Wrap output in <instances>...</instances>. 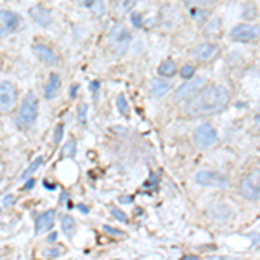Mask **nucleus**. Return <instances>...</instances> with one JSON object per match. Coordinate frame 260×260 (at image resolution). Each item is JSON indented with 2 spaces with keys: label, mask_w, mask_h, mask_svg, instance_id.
<instances>
[{
  "label": "nucleus",
  "mask_w": 260,
  "mask_h": 260,
  "mask_svg": "<svg viewBox=\"0 0 260 260\" xmlns=\"http://www.w3.org/2000/svg\"><path fill=\"white\" fill-rule=\"evenodd\" d=\"M132 196H121L120 198V203H125V205H128V203H132Z\"/></svg>",
  "instance_id": "obj_37"
},
{
  "label": "nucleus",
  "mask_w": 260,
  "mask_h": 260,
  "mask_svg": "<svg viewBox=\"0 0 260 260\" xmlns=\"http://www.w3.org/2000/svg\"><path fill=\"white\" fill-rule=\"evenodd\" d=\"M219 45L212 44V42H203V44L196 45L194 50H192V57L200 62H208L212 61L213 57H217L219 54Z\"/></svg>",
  "instance_id": "obj_10"
},
{
  "label": "nucleus",
  "mask_w": 260,
  "mask_h": 260,
  "mask_svg": "<svg viewBox=\"0 0 260 260\" xmlns=\"http://www.w3.org/2000/svg\"><path fill=\"white\" fill-rule=\"evenodd\" d=\"M42 163H44V158H42V156H39V158H35V160H33V163H31V165H30V167H28V169H26V170H24V172H23V174H21V180L28 179V177H30V175H31V174H35V172H37V170H39V169H40V167H42Z\"/></svg>",
  "instance_id": "obj_21"
},
{
  "label": "nucleus",
  "mask_w": 260,
  "mask_h": 260,
  "mask_svg": "<svg viewBox=\"0 0 260 260\" xmlns=\"http://www.w3.org/2000/svg\"><path fill=\"white\" fill-rule=\"evenodd\" d=\"M137 4H139V0H118V2H116V7H115L116 14L123 18V16H127L128 12H132L136 9Z\"/></svg>",
  "instance_id": "obj_19"
},
{
  "label": "nucleus",
  "mask_w": 260,
  "mask_h": 260,
  "mask_svg": "<svg viewBox=\"0 0 260 260\" xmlns=\"http://www.w3.org/2000/svg\"><path fill=\"white\" fill-rule=\"evenodd\" d=\"M219 139V134L213 125L210 123H201L198 128L194 130V144L200 149H207L213 146Z\"/></svg>",
  "instance_id": "obj_6"
},
{
  "label": "nucleus",
  "mask_w": 260,
  "mask_h": 260,
  "mask_svg": "<svg viewBox=\"0 0 260 260\" xmlns=\"http://www.w3.org/2000/svg\"><path fill=\"white\" fill-rule=\"evenodd\" d=\"M98 89H99V82H92V83H90V90H92V94H95V92H98Z\"/></svg>",
  "instance_id": "obj_38"
},
{
  "label": "nucleus",
  "mask_w": 260,
  "mask_h": 260,
  "mask_svg": "<svg viewBox=\"0 0 260 260\" xmlns=\"http://www.w3.org/2000/svg\"><path fill=\"white\" fill-rule=\"evenodd\" d=\"M231 101L228 89L220 85H205L200 92L187 99L184 113L191 118H201V116L215 115L224 111Z\"/></svg>",
  "instance_id": "obj_1"
},
{
  "label": "nucleus",
  "mask_w": 260,
  "mask_h": 260,
  "mask_svg": "<svg viewBox=\"0 0 260 260\" xmlns=\"http://www.w3.org/2000/svg\"><path fill=\"white\" fill-rule=\"evenodd\" d=\"M59 89H61V78L57 73H52L49 77V82L44 89V98L45 99H54L57 94H59Z\"/></svg>",
  "instance_id": "obj_16"
},
{
  "label": "nucleus",
  "mask_w": 260,
  "mask_h": 260,
  "mask_svg": "<svg viewBox=\"0 0 260 260\" xmlns=\"http://www.w3.org/2000/svg\"><path fill=\"white\" fill-rule=\"evenodd\" d=\"M90 11L94 12L95 16H99V18H101V16H103L104 12H106V6H104V2H103V0H95V2L92 4Z\"/></svg>",
  "instance_id": "obj_27"
},
{
  "label": "nucleus",
  "mask_w": 260,
  "mask_h": 260,
  "mask_svg": "<svg viewBox=\"0 0 260 260\" xmlns=\"http://www.w3.org/2000/svg\"><path fill=\"white\" fill-rule=\"evenodd\" d=\"M75 153H77V141L70 139L66 142L64 149H62V154H64V156H75Z\"/></svg>",
  "instance_id": "obj_25"
},
{
  "label": "nucleus",
  "mask_w": 260,
  "mask_h": 260,
  "mask_svg": "<svg viewBox=\"0 0 260 260\" xmlns=\"http://www.w3.org/2000/svg\"><path fill=\"white\" fill-rule=\"evenodd\" d=\"M12 201H14V196H12V194H7V196H4L2 203H4V207H9V205H12Z\"/></svg>",
  "instance_id": "obj_34"
},
{
  "label": "nucleus",
  "mask_w": 260,
  "mask_h": 260,
  "mask_svg": "<svg viewBox=\"0 0 260 260\" xmlns=\"http://www.w3.org/2000/svg\"><path fill=\"white\" fill-rule=\"evenodd\" d=\"M208 213H210V217L215 222H225V220H229L231 217H233V210H231V208L225 203L212 205L210 210H208Z\"/></svg>",
  "instance_id": "obj_15"
},
{
  "label": "nucleus",
  "mask_w": 260,
  "mask_h": 260,
  "mask_svg": "<svg viewBox=\"0 0 260 260\" xmlns=\"http://www.w3.org/2000/svg\"><path fill=\"white\" fill-rule=\"evenodd\" d=\"M77 2L80 4V6L87 7V9H90V7H92V4H94L95 0H77Z\"/></svg>",
  "instance_id": "obj_35"
},
{
  "label": "nucleus",
  "mask_w": 260,
  "mask_h": 260,
  "mask_svg": "<svg viewBox=\"0 0 260 260\" xmlns=\"http://www.w3.org/2000/svg\"><path fill=\"white\" fill-rule=\"evenodd\" d=\"M61 250L59 248H54V250H45L44 251V257H59Z\"/></svg>",
  "instance_id": "obj_32"
},
{
  "label": "nucleus",
  "mask_w": 260,
  "mask_h": 260,
  "mask_svg": "<svg viewBox=\"0 0 260 260\" xmlns=\"http://www.w3.org/2000/svg\"><path fill=\"white\" fill-rule=\"evenodd\" d=\"M260 39V24L241 23L231 30V40L234 42H255Z\"/></svg>",
  "instance_id": "obj_7"
},
{
  "label": "nucleus",
  "mask_w": 260,
  "mask_h": 260,
  "mask_svg": "<svg viewBox=\"0 0 260 260\" xmlns=\"http://www.w3.org/2000/svg\"><path fill=\"white\" fill-rule=\"evenodd\" d=\"M116 106H118V111L121 115L125 116V118H128L130 116V110H128V103H127V98H125V94H120L118 98H116Z\"/></svg>",
  "instance_id": "obj_22"
},
{
  "label": "nucleus",
  "mask_w": 260,
  "mask_h": 260,
  "mask_svg": "<svg viewBox=\"0 0 260 260\" xmlns=\"http://www.w3.org/2000/svg\"><path fill=\"white\" fill-rule=\"evenodd\" d=\"M110 213H111V215H113V217H115V219H116V220L123 222V224H125V222H128V219H127V215H125V213H123V212H121V210H118V208H116V207H113V208H111V210H110Z\"/></svg>",
  "instance_id": "obj_28"
},
{
  "label": "nucleus",
  "mask_w": 260,
  "mask_h": 260,
  "mask_svg": "<svg viewBox=\"0 0 260 260\" xmlns=\"http://www.w3.org/2000/svg\"><path fill=\"white\" fill-rule=\"evenodd\" d=\"M30 16H31V19L42 28H47V26H50V23H52V14H50V11L42 6H33L30 9Z\"/></svg>",
  "instance_id": "obj_14"
},
{
  "label": "nucleus",
  "mask_w": 260,
  "mask_h": 260,
  "mask_svg": "<svg viewBox=\"0 0 260 260\" xmlns=\"http://www.w3.org/2000/svg\"><path fill=\"white\" fill-rule=\"evenodd\" d=\"M186 4H187V11H189L191 18L200 19L201 16H207V14H205V11H203V9H200V7L196 6L194 0H186Z\"/></svg>",
  "instance_id": "obj_23"
},
{
  "label": "nucleus",
  "mask_w": 260,
  "mask_h": 260,
  "mask_svg": "<svg viewBox=\"0 0 260 260\" xmlns=\"http://www.w3.org/2000/svg\"><path fill=\"white\" fill-rule=\"evenodd\" d=\"M179 73H180V77H182L184 80H189V78L194 77V66H191V64H184L182 68L179 70Z\"/></svg>",
  "instance_id": "obj_26"
},
{
  "label": "nucleus",
  "mask_w": 260,
  "mask_h": 260,
  "mask_svg": "<svg viewBox=\"0 0 260 260\" xmlns=\"http://www.w3.org/2000/svg\"><path fill=\"white\" fill-rule=\"evenodd\" d=\"M194 180L201 186H215V187H225L229 184L228 175L213 170H198L194 175Z\"/></svg>",
  "instance_id": "obj_9"
},
{
  "label": "nucleus",
  "mask_w": 260,
  "mask_h": 260,
  "mask_svg": "<svg viewBox=\"0 0 260 260\" xmlns=\"http://www.w3.org/2000/svg\"><path fill=\"white\" fill-rule=\"evenodd\" d=\"M75 90H77V85H71V98H75V94H77Z\"/></svg>",
  "instance_id": "obj_41"
},
{
  "label": "nucleus",
  "mask_w": 260,
  "mask_h": 260,
  "mask_svg": "<svg viewBox=\"0 0 260 260\" xmlns=\"http://www.w3.org/2000/svg\"><path fill=\"white\" fill-rule=\"evenodd\" d=\"M104 231H106L108 234H113V236H121V233L118 229H113V228H110V225H104Z\"/></svg>",
  "instance_id": "obj_33"
},
{
  "label": "nucleus",
  "mask_w": 260,
  "mask_h": 260,
  "mask_svg": "<svg viewBox=\"0 0 260 260\" xmlns=\"http://www.w3.org/2000/svg\"><path fill=\"white\" fill-rule=\"evenodd\" d=\"M19 26V16L12 11L0 9V37L9 35Z\"/></svg>",
  "instance_id": "obj_11"
},
{
  "label": "nucleus",
  "mask_w": 260,
  "mask_h": 260,
  "mask_svg": "<svg viewBox=\"0 0 260 260\" xmlns=\"http://www.w3.org/2000/svg\"><path fill=\"white\" fill-rule=\"evenodd\" d=\"M169 90H170V83L165 82L163 78H154L149 83V92L153 98H163V95H167Z\"/></svg>",
  "instance_id": "obj_17"
},
{
  "label": "nucleus",
  "mask_w": 260,
  "mask_h": 260,
  "mask_svg": "<svg viewBox=\"0 0 260 260\" xmlns=\"http://www.w3.org/2000/svg\"><path fill=\"white\" fill-rule=\"evenodd\" d=\"M200 2H203V4H215L217 0H200Z\"/></svg>",
  "instance_id": "obj_42"
},
{
  "label": "nucleus",
  "mask_w": 260,
  "mask_h": 260,
  "mask_svg": "<svg viewBox=\"0 0 260 260\" xmlns=\"http://www.w3.org/2000/svg\"><path fill=\"white\" fill-rule=\"evenodd\" d=\"M130 44H132V35H130L128 28L125 26V24H115V26L111 28L110 33H108V45L111 47V50L115 54H125L130 47Z\"/></svg>",
  "instance_id": "obj_3"
},
{
  "label": "nucleus",
  "mask_w": 260,
  "mask_h": 260,
  "mask_svg": "<svg viewBox=\"0 0 260 260\" xmlns=\"http://www.w3.org/2000/svg\"><path fill=\"white\" fill-rule=\"evenodd\" d=\"M220 28H222V21L219 18H215V19H212L210 23L207 24V33L215 35V33H220Z\"/></svg>",
  "instance_id": "obj_24"
},
{
  "label": "nucleus",
  "mask_w": 260,
  "mask_h": 260,
  "mask_svg": "<svg viewBox=\"0 0 260 260\" xmlns=\"http://www.w3.org/2000/svg\"><path fill=\"white\" fill-rule=\"evenodd\" d=\"M61 229L62 233H64V236L71 240L75 234V231H77V224H75V219L71 215H62L61 217Z\"/></svg>",
  "instance_id": "obj_18"
},
{
  "label": "nucleus",
  "mask_w": 260,
  "mask_h": 260,
  "mask_svg": "<svg viewBox=\"0 0 260 260\" xmlns=\"http://www.w3.org/2000/svg\"><path fill=\"white\" fill-rule=\"evenodd\" d=\"M132 24L137 28L142 26V16L139 14V12H136V14H132Z\"/></svg>",
  "instance_id": "obj_31"
},
{
  "label": "nucleus",
  "mask_w": 260,
  "mask_h": 260,
  "mask_svg": "<svg viewBox=\"0 0 260 260\" xmlns=\"http://www.w3.org/2000/svg\"><path fill=\"white\" fill-rule=\"evenodd\" d=\"M158 73H160V77L163 78H170L174 77L175 73H177V64H175L174 61H163L160 64V68H158Z\"/></svg>",
  "instance_id": "obj_20"
},
{
  "label": "nucleus",
  "mask_w": 260,
  "mask_h": 260,
  "mask_svg": "<svg viewBox=\"0 0 260 260\" xmlns=\"http://www.w3.org/2000/svg\"><path fill=\"white\" fill-rule=\"evenodd\" d=\"M54 220H56V210H45L44 213H40L35 220V234L37 236L45 234L47 231L52 229Z\"/></svg>",
  "instance_id": "obj_13"
},
{
  "label": "nucleus",
  "mask_w": 260,
  "mask_h": 260,
  "mask_svg": "<svg viewBox=\"0 0 260 260\" xmlns=\"http://www.w3.org/2000/svg\"><path fill=\"white\" fill-rule=\"evenodd\" d=\"M205 85H207V78L205 77H192L179 87L177 92L174 94V99L175 101H187L191 95H194L196 92H200L203 89Z\"/></svg>",
  "instance_id": "obj_8"
},
{
  "label": "nucleus",
  "mask_w": 260,
  "mask_h": 260,
  "mask_svg": "<svg viewBox=\"0 0 260 260\" xmlns=\"http://www.w3.org/2000/svg\"><path fill=\"white\" fill-rule=\"evenodd\" d=\"M87 111H89L87 104H82V106L78 108V121H80V123H85L87 121Z\"/></svg>",
  "instance_id": "obj_30"
},
{
  "label": "nucleus",
  "mask_w": 260,
  "mask_h": 260,
  "mask_svg": "<svg viewBox=\"0 0 260 260\" xmlns=\"http://www.w3.org/2000/svg\"><path fill=\"white\" fill-rule=\"evenodd\" d=\"M240 192L246 200H260V169L251 170L241 179Z\"/></svg>",
  "instance_id": "obj_4"
},
{
  "label": "nucleus",
  "mask_w": 260,
  "mask_h": 260,
  "mask_svg": "<svg viewBox=\"0 0 260 260\" xmlns=\"http://www.w3.org/2000/svg\"><path fill=\"white\" fill-rule=\"evenodd\" d=\"M37 118H39V99L33 92H28L19 106L16 123H18L19 128H31Z\"/></svg>",
  "instance_id": "obj_2"
},
{
  "label": "nucleus",
  "mask_w": 260,
  "mask_h": 260,
  "mask_svg": "<svg viewBox=\"0 0 260 260\" xmlns=\"http://www.w3.org/2000/svg\"><path fill=\"white\" fill-rule=\"evenodd\" d=\"M78 210H82L83 213H87V212H89V208H87V207H83V205H78Z\"/></svg>",
  "instance_id": "obj_39"
},
{
  "label": "nucleus",
  "mask_w": 260,
  "mask_h": 260,
  "mask_svg": "<svg viewBox=\"0 0 260 260\" xmlns=\"http://www.w3.org/2000/svg\"><path fill=\"white\" fill-rule=\"evenodd\" d=\"M255 123H257L258 127H260V111L257 113V115H255Z\"/></svg>",
  "instance_id": "obj_40"
},
{
  "label": "nucleus",
  "mask_w": 260,
  "mask_h": 260,
  "mask_svg": "<svg viewBox=\"0 0 260 260\" xmlns=\"http://www.w3.org/2000/svg\"><path fill=\"white\" fill-rule=\"evenodd\" d=\"M31 50H33V54L39 57V61L44 62L45 66H56L57 61H59L57 54L54 52L50 47H47V45H44V44H35L31 47Z\"/></svg>",
  "instance_id": "obj_12"
},
{
  "label": "nucleus",
  "mask_w": 260,
  "mask_h": 260,
  "mask_svg": "<svg viewBox=\"0 0 260 260\" xmlns=\"http://www.w3.org/2000/svg\"><path fill=\"white\" fill-rule=\"evenodd\" d=\"M62 132H64V127H62V123L56 125V130H54V139H52L54 144H59V142L62 141Z\"/></svg>",
  "instance_id": "obj_29"
},
{
  "label": "nucleus",
  "mask_w": 260,
  "mask_h": 260,
  "mask_svg": "<svg viewBox=\"0 0 260 260\" xmlns=\"http://www.w3.org/2000/svg\"><path fill=\"white\" fill-rule=\"evenodd\" d=\"M18 104V89L11 82H0V113H11Z\"/></svg>",
  "instance_id": "obj_5"
},
{
  "label": "nucleus",
  "mask_w": 260,
  "mask_h": 260,
  "mask_svg": "<svg viewBox=\"0 0 260 260\" xmlns=\"http://www.w3.org/2000/svg\"><path fill=\"white\" fill-rule=\"evenodd\" d=\"M33 186H35V179H28L26 182H24V189H26V191L33 189Z\"/></svg>",
  "instance_id": "obj_36"
}]
</instances>
